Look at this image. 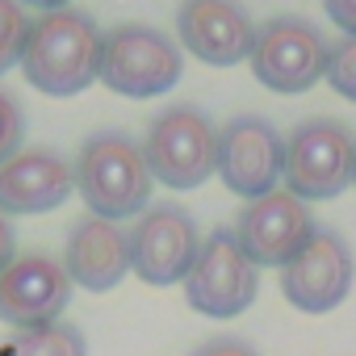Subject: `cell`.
<instances>
[{"label":"cell","instance_id":"obj_13","mask_svg":"<svg viewBox=\"0 0 356 356\" xmlns=\"http://www.w3.org/2000/svg\"><path fill=\"white\" fill-rule=\"evenodd\" d=\"M176 38L206 67H235L252 59L256 22L239 0H185L176 9Z\"/></svg>","mask_w":356,"mask_h":356},{"label":"cell","instance_id":"obj_20","mask_svg":"<svg viewBox=\"0 0 356 356\" xmlns=\"http://www.w3.org/2000/svg\"><path fill=\"white\" fill-rule=\"evenodd\" d=\"M189 356H260V348H252L239 335H214V339H202Z\"/></svg>","mask_w":356,"mask_h":356},{"label":"cell","instance_id":"obj_15","mask_svg":"<svg viewBox=\"0 0 356 356\" xmlns=\"http://www.w3.org/2000/svg\"><path fill=\"white\" fill-rule=\"evenodd\" d=\"M63 273L88 293H109L130 277V235L118 222L84 214L63 243Z\"/></svg>","mask_w":356,"mask_h":356},{"label":"cell","instance_id":"obj_7","mask_svg":"<svg viewBox=\"0 0 356 356\" xmlns=\"http://www.w3.org/2000/svg\"><path fill=\"white\" fill-rule=\"evenodd\" d=\"M260 293V268L239 248L231 227H218L210 239H202V252L185 277V298L206 318H235L243 314Z\"/></svg>","mask_w":356,"mask_h":356},{"label":"cell","instance_id":"obj_8","mask_svg":"<svg viewBox=\"0 0 356 356\" xmlns=\"http://www.w3.org/2000/svg\"><path fill=\"white\" fill-rule=\"evenodd\" d=\"M202 252V231L197 218L176 206V202H159L147 206L134 218L130 231V273L155 289L163 285H185L193 260Z\"/></svg>","mask_w":356,"mask_h":356},{"label":"cell","instance_id":"obj_3","mask_svg":"<svg viewBox=\"0 0 356 356\" xmlns=\"http://www.w3.org/2000/svg\"><path fill=\"white\" fill-rule=\"evenodd\" d=\"M356 176V138L335 118H306L285 138V193L298 202H331Z\"/></svg>","mask_w":356,"mask_h":356},{"label":"cell","instance_id":"obj_19","mask_svg":"<svg viewBox=\"0 0 356 356\" xmlns=\"http://www.w3.org/2000/svg\"><path fill=\"white\" fill-rule=\"evenodd\" d=\"M22 147H26V113L5 88H0V163H9Z\"/></svg>","mask_w":356,"mask_h":356},{"label":"cell","instance_id":"obj_24","mask_svg":"<svg viewBox=\"0 0 356 356\" xmlns=\"http://www.w3.org/2000/svg\"><path fill=\"white\" fill-rule=\"evenodd\" d=\"M352 185H356V176H352Z\"/></svg>","mask_w":356,"mask_h":356},{"label":"cell","instance_id":"obj_11","mask_svg":"<svg viewBox=\"0 0 356 356\" xmlns=\"http://www.w3.org/2000/svg\"><path fill=\"white\" fill-rule=\"evenodd\" d=\"M231 231L239 248L256 260V268H285L318 227L306 202H298L293 193H268L248 202Z\"/></svg>","mask_w":356,"mask_h":356},{"label":"cell","instance_id":"obj_4","mask_svg":"<svg viewBox=\"0 0 356 356\" xmlns=\"http://www.w3.org/2000/svg\"><path fill=\"white\" fill-rule=\"evenodd\" d=\"M143 155L155 185L202 189L218 172V130L197 105H172L151 118Z\"/></svg>","mask_w":356,"mask_h":356},{"label":"cell","instance_id":"obj_21","mask_svg":"<svg viewBox=\"0 0 356 356\" xmlns=\"http://www.w3.org/2000/svg\"><path fill=\"white\" fill-rule=\"evenodd\" d=\"M323 9L335 30H343V38H356V0H323Z\"/></svg>","mask_w":356,"mask_h":356},{"label":"cell","instance_id":"obj_6","mask_svg":"<svg viewBox=\"0 0 356 356\" xmlns=\"http://www.w3.org/2000/svg\"><path fill=\"white\" fill-rule=\"evenodd\" d=\"M327 55L331 42L323 30L306 17H268L256 26V47H252V76L273 88V92H306L327 76Z\"/></svg>","mask_w":356,"mask_h":356},{"label":"cell","instance_id":"obj_18","mask_svg":"<svg viewBox=\"0 0 356 356\" xmlns=\"http://www.w3.org/2000/svg\"><path fill=\"white\" fill-rule=\"evenodd\" d=\"M343 101L356 105V38H339L327 55V76H323Z\"/></svg>","mask_w":356,"mask_h":356},{"label":"cell","instance_id":"obj_9","mask_svg":"<svg viewBox=\"0 0 356 356\" xmlns=\"http://www.w3.org/2000/svg\"><path fill=\"white\" fill-rule=\"evenodd\" d=\"M218 176L243 202L277 193L285 176V138L277 126L260 113H235L218 130Z\"/></svg>","mask_w":356,"mask_h":356},{"label":"cell","instance_id":"obj_1","mask_svg":"<svg viewBox=\"0 0 356 356\" xmlns=\"http://www.w3.org/2000/svg\"><path fill=\"white\" fill-rule=\"evenodd\" d=\"M101 26L80 9L42 13L30 22V38L22 51L26 80L47 97H76L101 80Z\"/></svg>","mask_w":356,"mask_h":356},{"label":"cell","instance_id":"obj_22","mask_svg":"<svg viewBox=\"0 0 356 356\" xmlns=\"http://www.w3.org/2000/svg\"><path fill=\"white\" fill-rule=\"evenodd\" d=\"M17 260V235H13V227H9V218L0 214V277L9 273V264Z\"/></svg>","mask_w":356,"mask_h":356},{"label":"cell","instance_id":"obj_12","mask_svg":"<svg viewBox=\"0 0 356 356\" xmlns=\"http://www.w3.org/2000/svg\"><path fill=\"white\" fill-rule=\"evenodd\" d=\"M72 277L63 273V260L47 252L17 256L9 273L0 277V323H9L17 331L59 323L67 302H72Z\"/></svg>","mask_w":356,"mask_h":356},{"label":"cell","instance_id":"obj_17","mask_svg":"<svg viewBox=\"0 0 356 356\" xmlns=\"http://www.w3.org/2000/svg\"><path fill=\"white\" fill-rule=\"evenodd\" d=\"M26 38H30V17H26V9L17 5V0H0V76L22 63Z\"/></svg>","mask_w":356,"mask_h":356},{"label":"cell","instance_id":"obj_10","mask_svg":"<svg viewBox=\"0 0 356 356\" xmlns=\"http://www.w3.org/2000/svg\"><path fill=\"white\" fill-rule=\"evenodd\" d=\"M356 281V260L352 248L343 243V235L335 231H314L306 239V248L281 268V293L289 306H298L302 314H327L335 310L348 289Z\"/></svg>","mask_w":356,"mask_h":356},{"label":"cell","instance_id":"obj_23","mask_svg":"<svg viewBox=\"0 0 356 356\" xmlns=\"http://www.w3.org/2000/svg\"><path fill=\"white\" fill-rule=\"evenodd\" d=\"M26 9H38V13H59V9H72V0H17Z\"/></svg>","mask_w":356,"mask_h":356},{"label":"cell","instance_id":"obj_2","mask_svg":"<svg viewBox=\"0 0 356 356\" xmlns=\"http://www.w3.org/2000/svg\"><path fill=\"white\" fill-rule=\"evenodd\" d=\"M72 172H76V189H80L88 214H97L105 222L134 218L151 206L155 176L147 168L143 143H134L122 130H101V134L84 138Z\"/></svg>","mask_w":356,"mask_h":356},{"label":"cell","instance_id":"obj_16","mask_svg":"<svg viewBox=\"0 0 356 356\" xmlns=\"http://www.w3.org/2000/svg\"><path fill=\"white\" fill-rule=\"evenodd\" d=\"M0 356H88L84 331L76 323H47L30 331H13L0 343Z\"/></svg>","mask_w":356,"mask_h":356},{"label":"cell","instance_id":"obj_5","mask_svg":"<svg viewBox=\"0 0 356 356\" xmlns=\"http://www.w3.org/2000/svg\"><path fill=\"white\" fill-rule=\"evenodd\" d=\"M185 72V55L163 30L143 26V22H126L113 26L105 34L101 47V84L118 97L130 101H147L168 92Z\"/></svg>","mask_w":356,"mask_h":356},{"label":"cell","instance_id":"obj_14","mask_svg":"<svg viewBox=\"0 0 356 356\" xmlns=\"http://www.w3.org/2000/svg\"><path fill=\"white\" fill-rule=\"evenodd\" d=\"M76 193L72 163L51 147H22L9 163H0V214H51Z\"/></svg>","mask_w":356,"mask_h":356}]
</instances>
